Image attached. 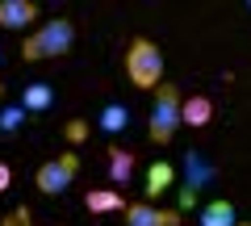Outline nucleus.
<instances>
[{
    "mask_svg": "<svg viewBox=\"0 0 251 226\" xmlns=\"http://www.w3.org/2000/svg\"><path fill=\"white\" fill-rule=\"evenodd\" d=\"M84 205H88V214H117V209H126V201L117 189H92L84 197Z\"/></svg>",
    "mask_w": 251,
    "mask_h": 226,
    "instance_id": "nucleus-14",
    "label": "nucleus"
},
{
    "mask_svg": "<svg viewBox=\"0 0 251 226\" xmlns=\"http://www.w3.org/2000/svg\"><path fill=\"white\" fill-rule=\"evenodd\" d=\"M50 105H54V88L50 84H42V80L25 84V92H21V109H25V113H46Z\"/></svg>",
    "mask_w": 251,
    "mask_h": 226,
    "instance_id": "nucleus-11",
    "label": "nucleus"
},
{
    "mask_svg": "<svg viewBox=\"0 0 251 226\" xmlns=\"http://www.w3.org/2000/svg\"><path fill=\"white\" fill-rule=\"evenodd\" d=\"M38 21V4L29 0H0V29H25Z\"/></svg>",
    "mask_w": 251,
    "mask_h": 226,
    "instance_id": "nucleus-7",
    "label": "nucleus"
},
{
    "mask_svg": "<svg viewBox=\"0 0 251 226\" xmlns=\"http://www.w3.org/2000/svg\"><path fill=\"white\" fill-rule=\"evenodd\" d=\"M209 118H214V100L209 97H188L184 105H180V126L201 130V126H209Z\"/></svg>",
    "mask_w": 251,
    "mask_h": 226,
    "instance_id": "nucleus-8",
    "label": "nucleus"
},
{
    "mask_svg": "<svg viewBox=\"0 0 251 226\" xmlns=\"http://www.w3.org/2000/svg\"><path fill=\"white\" fill-rule=\"evenodd\" d=\"M75 172H80V155L63 151V155H54V159H46L42 168H38V189H42L46 197H59V193L72 189Z\"/></svg>",
    "mask_w": 251,
    "mask_h": 226,
    "instance_id": "nucleus-5",
    "label": "nucleus"
},
{
    "mask_svg": "<svg viewBox=\"0 0 251 226\" xmlns=\"http://www.w3.org/2000/svg\"><path fill=\"white\" fill-rule=\"evenodd\" d=\"M4 226H34V214H29V205H17L9 218H4Z\"/></svg>",
    "mask_w": 251,
    "mask_h": 226,
    "instance_id": "nucleus-16",
    "label": "nucleus"
},
{
    "mask_svg": "<svg viewBox=\"0 0 251 226\" xmlns=\"http://www.w3.org/2000/svg\"><path fill=\"white\" fill-rule=\"evenodd\" d=\"M180 209H159L151 201H138V205H126V226H176Z\"/></svg>",
    "mask_w": 251,
    "mask_h": 226,
    "instance_id": "nucleus-6",
    "label": "nucleus"
},
{
    "mask_svg": "<svg viewBox=\"0 0 251 226\" xmlns=\"http://www.w3.org/2000/svg\"><path fill=\"white\" fill-rule=\"evenodd\" d=\"M72 42H75V25H72L67 17L42 21V25L21 42V59H25V63H38V59H59V54L72 50Z\"/></svg>",
    "mask_w": 251,
    "mask_h": 226,
    "instance_id": "nucleus-1",
    "label": "nucleus"
},
{
    "mask_svg": "<svg viewBox=\"0 0 251 226\" xmlns=\"http://www.w3.org/2000/svg\"><path fill=\"white\" fill-rule=\"evenodd\" d=\"M97 126L105 130V134H122L126 126H130V109L122 105V100H105L97 113Z\"/></svg>",
    "mask_w": 251,
    "mask_h": 226,
    "instance_id": "nucleus-9",
    "label": "nucleus"
},
{
    "mask_svg": "<svg viewBox=\"0 0 251 226\" xmlns=\"http://www.w3.org/2000/svg\"><path fill=\"white\" fill-rule=\"evenodd\" d=\"M130 176H134V151L109 147V180L113 184H130Z\"/></svg>",
    "mask_w": 251,
    "mask_h": 226,
    "instance_id": "nucleus-13",
    "label": "nucleus"
},
{
    "mask_svg": "<svg viewBox=\"0 0 251 226\" xmlns=\"http://www.w3.org/2000/svg\"><path fill=\"white\" fill-rule=\"evenodd\" d=\"M126 75L134 88H159L163 84V54L151 38H134L126 46Z\"/></svg>",
    "mask_w": 251,
    "mask_h": 226,
    "instance_id": "nucleus-2",
    "label": "nucleus"
},
{
    "mask_svg": "<svg viewBox=\"0 0 251 226\" xmlns=\"http://www.w3.org/2000/svg\"><path fill=\"white\" fill-rule=\"evenodd\" d=\"M9 184H13V172H9V163H0V193L9 189Z\"/></svg>",
    "mask_w": 251,
    "mask_h": 226,
    "instance_id": "nucleus-18",
    "label": "nucleus"
},
{
    "mask_svg": "<svg viewBox=\"0 0 251 226\" xmlns=\"http://www.w3.org/2000/svg\"><path fill=\"white\" fill-rule=\"evenodd\" d=\"M180 105H184V97H180L176 84H159V88H155L151 130H147L155 147H168L172 138H176V130H180Z\"/></svg>",
    "mask_w": 251,
    "mask_h": 226,
    "instance_id": "nucleus-3",
    "label": "nucleus"
},
{
    "mask_svg": "<svg viewBox=\"0 0 251 226\" xmlns=\"http://www.w3.org/2000/svg\"><path fill=\"white\" fill-rule=\"evenodd\" d=\"M0 97H4V84H0Z\"/></svg>",
    "mask_w": 251,
    "mask_h": 226,
    "instance_id": "nucleus-19",
    "label": "nucleus"
},
{
    "mask_svg": "<svg viewBox=\"0 0 251 226\" xmlns=\"http://www.w3.org/2000/svg\"><path fill=\"white\" fill-rule=\"evenodd\" d=\"M180 172H184V184H180V209L197 205V197L218 180V168L205 159L201 151H184V163H180Z\"/></svg>",
    "mask_w": 251,
    "mask_h": 226,
    "instance_id": "nucleus-4",
    "label": "nucleus"
},
{
    "mask_svg": "<svg viewBox=\"0 0 251 226\" xmlns=\"http://www.w3.org/2000/svg\"><path fill=\"white\" fill-rule=\"evenodd\" d=\"M84 134H88V126H84V122H80V118H75V122H72V126H67V138H75V143H80V138H84Z\"/></svg>",
    "mask_w": 251,
    "mask_h": 226,
    "instance_id": "nucleus-17",
    "label": "nucleus"
},
{
    "mask_svg": "<svg viewBox=\"0 0 251 226\" xmlns=\"http://www.w3.org/2000/svg\"><path fill=\"white\" fill-rule=\"evenodd\" d=\"M25 109H21V100L17 105H0V134H17L21 126H25Z\"/></svg>",
    "mask_w": 251,
    "mask_h": 226,
    "instance_id": "nucleus-15",
    "label": "nucleus"
},
{
    "mask_svg": "<svg viewBox=\"0 0 251 226\" xmlns=\"http://www.w3.org/2000/svg\"><path fill=\"white\" fill-rule=\"evenodd\" d=\"M172 180H176V168H172V163H163V159H155L151 168H147V189H143V193L155 201L159 193L172 189Z\"/></svg>",
    "mask_w": 251,
    "mask_h": 226,
    "instance_id": "nucleus-12",
    "label": "nucleus"
},
{
    "mask_svg": "<svg viewBox=\"0 0 251 226\" xmlns=\"http://www.w3.org/2000/svg\"><path fill=\"white\" fill-rule=\"evenodd\" d=\"M239 226H251V222H239Z\"/></svg>",
    "mask_w": 251,
    "mask_h": 226,
    "instance_id": "nucleus-20",
    "label": "nucleus"
},
{
    "mask_svg": "<svg viewBox=\"0 0 251 226\" xmlns=\"http://www.w3.org/2000/svg\"><path fill=\"white\" fill-rule=\"evenodd\" d=\"M197 226H239L234 222V205L226 197H214V201H205L201 205V218H197Z\"/></svg>",
    "mask_w": 251,
    "mask_h": 226,
    "instance_id": "nucleus-10",
    "label": "nucleus"
}]
</instances>
